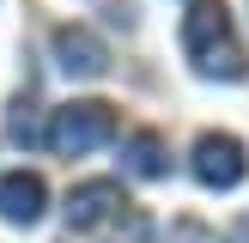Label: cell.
Listing matches in <instances>:
<instances>
[{
  "label": "cell",
  "instance_id": "3",
  "mask_svg": "<svg viewBox=\"0 0 249 243\" xmlns=\"http://www.w3.org/2000/svg\"><path fill=\"white\" fill-rule=\"evenodd\" d=\"M189 170H195L201 189H237L243 170H249V152H243L237 134H201L195 152H189Z\"/></svg>",
  "mask_w": 249,
  "mask_h": 243
},
{
  "label": "cell",
  "instance_id": "8",
  "mask_svg": "<svg viewBox=\"0 0 249 243\" xmlns=\"http://www.w3.org/2000/svg\"><path fill=\"white\" fill-rule=\"evenodd\" d=\"M170 243H219V231H207L201 219H177L170 225Z\"/></svg>",
  "mask_w": 249,
  "mask_h": 243
},
{
  "label": "cell",
  "instance_id": "4",
  "mask_svg": "<svg viewBox=\"0 0 249 243\" xmlns=\"http://www.w3.org/2000/svg\"><path fill=\"white\" fill-rule=\"evenodd\" d=\"M49 49H55V67L67 73V79H104V73H109L104 36L85 31V24H61V31L49 36Z\"/></svg>",
  "mask_w": 249,
  "mask_h": 243
},
{
  "label": "cell",
  "instance_id": "7",
  "mask_svg": "<svg viewBox=\"0 0 249 243\" xmlns=\"http://www.w3.org/2000/svg\"><path fill=\"white\" fill-rule=\"evenodd\" d=\"M122 170H128V176H140V182L164 176V170H170V152H164V134H152V128L128 134V140H122Z\"/></svg>",
  "mask_w": 249,
  "mask_h": 243
},
{
  "label": "cell",
  "instance_id": "1",
  "mask_svg": "<svg viewBox=\"0 0 249 243\" xmlns=\"http://www.w3.org/2000/svg\"><path fill=\"white\" fill-rule=\"evenodd\" d=\"M182 55L207 79H243L249 73V55H243L237 31H231L225 0H189V12H182Z\"/></svg>",
  "mask_w": 249,
  "mask_h": 243
},
{
  "label": "cell",
  "instance_id": "2",
  "mask_svg": "<svg viewBox=\"0 0 249 243\" xmlns=\"http://www.w3.org/2000/svg\"><path fill=\"white\" fill-rule=\"evenodd\" d=\"M109 134H116V109L97 104V97H79V104H61L55 116H49L43 146L55 158H85V152H97Z\"/></svg>",
  "mask_w": 249,
  "mask_h": 243
},
{
  "label": "cell",
  "instance_id": "6",
  "mask_svg": "<svg viewBox=\"0 0 249 243\" xmlns=\"http://www.w3.org/2000/svg\"><path fill=\"white\" fill-rule=\"evenodd\" d=\"M49 207V182L36 170H6L0 176V219L6 225H36Z\"/></svg>",
  "mask_w": 249,
  "mask_h": 243
},
{
  "label": "cell",
  "instance_id": "5",
  "mask_svg": "<svg viewBox=\"0 0 249 243\" xmlns=\"http://www.w3.org/2000/svg\"><path fill=\"white\" fill-rule=\"evenodd\" d=\"M122 182H109V176H91V182H79V189H67V231H97V225H109V219L122 213Z\"/></svg>",
  "mask_w": 249,
  "mask_h": 243
}]
</instances>
